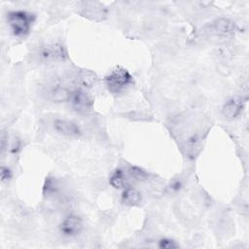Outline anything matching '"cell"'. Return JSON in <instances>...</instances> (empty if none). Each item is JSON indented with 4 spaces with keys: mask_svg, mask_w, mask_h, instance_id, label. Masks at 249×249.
Instances as JSON below:
<instances>
[{
    "mask_svg": "<svg viewBox=\"0 0 249 249\" xmlns=\"http://www.w3.org/2000/svg\"><path fill=\"white\" fill-rule=\"evenodd\" d=\"M104 83L110 92L121 93L132 85L133 77L125 68L117 66L104 77Z\"/></svg>",
    "mask_w": 249,
    "mask_h": 249,
    "instance_id": "6da1fadb",
    "label": "cell"
},
{
    "mask_svg": "<svg viewBox=\"0 0 249 249\" xmlns=\"http://www.w3.org/2000/svg\"><path fill=\"white\" fill-rule=\"evenodd\" d=\"M10 29L16 37H25L34 21V15L25 11H13L7 15Z\"/></svg>",
    "mask_w": 249,
    "mask_h": 249,
    "instance_id": "7a4b0ae2",
    "label": "cell"
},
{
    "mask_svg": "<svg viewBox=\"0 0 249 249\" xmlns=\"http://www.w3.org/2000/svg\"><path fill=\"white\" fill-rule=\"evenodd\" d=\"M70 100L73 108L79 113L89 112L93 105V100L90 95L82 89L73 91Z\"/></svg>",
    "mask_w": 249,
    "mask_h": 249,
    "instance_id": "3957f363",
    "label": "cell"
},
{
    "mask_svg": "<svg viewBox=\"0 0 249 249\" xmlns=\"http://www.w3.org/2000/svg\"><path fill=\"white\" fill-rule=\"evenodd\" d=\"M83 221L79 216L69 215L59 225L61 233L65 236H76L83 230Z\"/></svg>",
    "mask_w": 249,
    "mask_h": 249,
    "instance_id": "277c9868",
    "label": "cell"
},
{
    "mask_svg": "<svg viewBox=\"0 0 249 249\" xmlns=\"http://www.w3.org/2000/svg\"><path fill=\"white\" fill-rule=\"evenodd\" d=\"M54 129L65 136H78L81 134L80 126L73 121L57 119L53 122Z\"/></svg>",
    "mask_w": 249,
    "mask_h": 249,
    "instance_id": "5b68a950",
    "label": "cell"
},
{
    "mask_svg": "<svg viewBox=\"0 0 249 249\" xmlns=\"http://www.w3.org/2000/svg\"><path fill=\"white\" fill-rule=\"evenodd\" d=\"M40 55L47 61L53 59L62 60L66 57V51L60 44H53L43 48L40 52Z\"/></svg>",
    "mask_w": 249,
    "mask_h": 249,
    "instance_id": "8992f818",
    "label": "cell"
},
{
    "mask_svg": "<svg viewBox=\"0 0 249 249\" xmlns=\"http://www.w3.org/2000/svg\"><path fill=\"white\" fill-rule=\"evenodd\" d=\"M241 108H242L241 99L237 98V97H233V98H231L230 100H228L224 104L222 113L225 118H227L229 120H232L239 115Z\"/></svg>",
    "mask_w": 249,
    "mask_h": 249,
    "instance_id": "52a82bcc",
    "label": "cell"
},
{
    "mask_svg": "<svg viewBox=\"0 0 249 249\" xmlns=\"http://www.w3.org/2000/svg\"><path fill=\"white\" fill-rule=\"evenodd\" d=\"M213 28L219 35H230L233 33L235 29V24L232 20L229 18H221L214 21Z\"/></svg>",
    "mask_w": 249,
    "mask_h": 249,
    "instance_id": "ba28073f",
    "label": "cell"
},
{
    "mask_svg": "<svg viewBox=\"0 0 249 249\" xmlns=\"http://www.w3.org/2000/svg\"><path fill=\"white\" fill-rule=\"evenodd\" d=\"M76 80H77V83L81 86V88L90 89L95 85L97 81V77L93 72L89 70H82L78 73Z\"/></svg>",
    "mask_w": 249,
    "mask_h": 249,
    "instance_id": "9c48e42d",
    "label": "cell"
},
{
    "mask_svg": "<svg viewBox=\"0 0 249 249\" xmlns=\"http://www.w3.org/2000/svg\"><path fill=\"white\" fill-rule=\"evenodd\" d=\"M52 101L54 102H64L71 98L72 91H70L67 88L62 86H56L53 88L49 93Z\"/></svg>",
    "mask_w": 249,
    "mask_h": 249,
    "instance_id": "30bf717a",
    "label": "cell"
},
{
    "mask_svg": "<svg viewBox=\"0 0 249 249\" xmlns=\"http://www.w3.org/2000/svg\"><path fill=\"white\" fill-rule=\"evenodd\" d=\"M122 201L127 206H135L141 201L140 193L133 188H126L122 195Z\"/></svg>",
    "mask_w": 249,
    "mask_h": 249,
    "instance_id": "8fae6325",
    "label": "cell"
},
{
    "mask_svg": "<svg viewBox=\"0 0 249 249\" xmlns=\"http://www.w3.org/2000/svg\"><path fill=\"white\" fill-rule=\"evenodd\" d=\"M109 182H110V185L112 187H114L115 189L124 188V184H125V174H124V170L121 168L116 169L110 176Z\"/></svg>",
    "mask_w": 249,
    "mask_h": 249,
    "instance_id": "7c38bea8",
    "label": "cell"
},
{
    "mask_svg": "<svg viewBox=\"0 0 249 249\" xmlns=\"http://www.w3.org/2000/svg\"><path fill=\"white\" fill-rule=\"evenodd\" d=\"M44 196H53L58 192V184L54 178H47L44 185Z\"/></svg>",
    "mask_w": 249,
    "mask_h": 249,
    "instance_id": "4fadbf2b",
    "label": "cell"
},
{
    "mask_svg": "<svg viewBox=\"0 0 249 249\" xmlns=\"http://www.w3.org/2000/svg\"><path fill=\"white\" fill-rule=\"evenodd\" d=\"M128 173L133 179H135L137 181H144L148 178V173L144 169H142L138 166H135V165L129 166Z\"/></svg>",
    "mask_w": 249,
    "mask_h": 249,
    "instance_id": "5bb4252c",
    "label": "cell"
},
{
    "mask_svg": "<svg viewBox=\"0 0 249 249\" xmlns=\"http://www.w3.org/2000/svg\"><path fill=\"white\" fill-rule=\"evenodd\" d=\"M159 247L160 248H166V249H171V248H177L179 247V244L176 243L174 240L169 239V238H162L159 241Z\"/></svg>",
    "mask_w": 249,
    "mask_h": 249,
    "instance_id": "9a60e30c",
    "label": "cell"
},
{
    "mask_svg": "<svg viewBox=\"0 0 249 249\" xmlns=\"http://www.w3.org/2000/svg\"><path fill=\"white\" fill-rule=\"evenodd\" d=\"M0 173H1V180L2 182H8L11 178H12V171L10 170L9 167L2 165L1 169H0Z\"/></svg>",
    "mask_w": 249,
    "mask_h": 249,
    "instance_id": "2e32d148",
    "label": "cell"
},
{
    "mask_svg": "<svg viewBox=\"0 0 249 249\" xmlns=\"http://www.w3.org/2000/svg\"><path fill=\"white\" fill-rule=\"evenodd\" d=\"M20 148V141L18 139V138H15L11 144V149L10 151L13 153V154H16L18 153V151L19 150Z\"/></svg>",
    "mask_w": 249,
    "mask_h": 249,
    "instance_id": "e0dca14e",
    "label": "cell"
}]
</instances>
